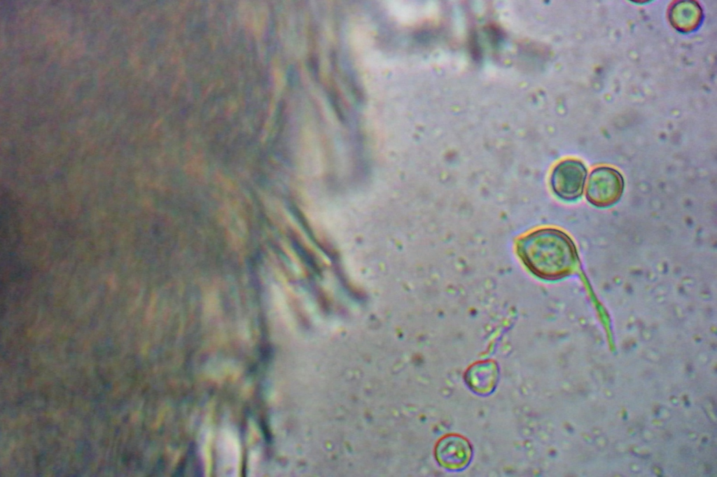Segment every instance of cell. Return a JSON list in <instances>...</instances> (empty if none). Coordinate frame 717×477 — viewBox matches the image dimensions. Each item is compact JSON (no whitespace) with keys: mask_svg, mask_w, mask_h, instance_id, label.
Instances as JSON below:
<instances>
[{"mask_svg":"<svg viewBox=\"0 0 717 477\" xmlns=\"http://www.w3.org/2000/svg\"><path fill=\"white\" fill-rule=\"evenodd\" d=\"M308 66L309 67V71L312 73V74L316 78H317L319 68L316 59H315L314 57H312L309 61Z\"/></svg>","mask_w":717,"mask_h":477,"instance_id":"277c9868","label":"cell"},{"mask_svg":"<svg viewBox=\"0 0 717 477\" xmlns=\"http://www.w3.org/2000/svg\"><path fill=\"white\" fill-rule=\"evenodd\" d=\"M623 187V179L618 171L608 166H600L590 175L586 197L592 204L606 207L620 199Z\"/></svg>","mask_w":717,"mask_h":477,"instance_id":"7a4b0ae2","label":"cell"},{"mask_svg":"<svg viewBox=\"0 0 717 477\" xmlns=\"http://www.w3.org/2000/svg\"><path fill=\"white\" fill-rule=\"evenodd\" d=\"M586 176L587 171L583 163L567 159L555 168L551 184L559 197L566 200H573L581 196Z\"/></svg>","mask_w":717,"mask_h":477,"instance_id":"3957f363","label":"cell"},{"mask_svg":"<svg viewBox=\"0 0 717 477\" xmlns=\"http://www.w3.org/2000/svg\"><path fill=\"white\" fill-rule=\"evenodd\" d=\"M522 255L533 269L541 265L562 267L571 264L575 259L573 246L564 234L554 231L534 233L525 241Z\"/></svg>","mask_w":717,"mask_h":477,"instance_id":"6da1fadb","label":"cell"}]
</instances>
